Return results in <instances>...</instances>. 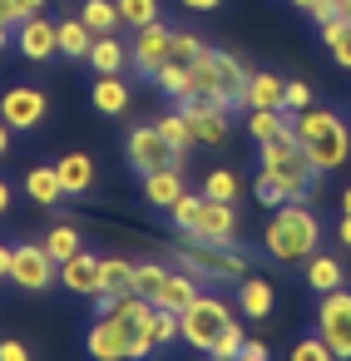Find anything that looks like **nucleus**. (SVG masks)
I'll use <instances>...</instances> for the list:
<instances>
[{"label":"nucleus","mask_w":351,"mask_h":361,"mask_svg":"<svg viewBox=\"0 0 351 361\" xmlns=\"http://www.w3.org/2000/svg\"><path fill=\"white\" fill-rule=\"evenodd\" d=\"M331 233H336V243H341V247H351V213H341V223H336Z\"/></svg>","instance_id":"nucleus-49"},{"label":"nucleus","mask_w":351,"mask_h":361,"mask_svg":"<svg viewBox=\"0 0 351 361\" xmlns=\"http://www.w3.org/2000/svg\"><path fill=\"white\" fill-rule=\"evenodd\" d=\"M242 346H247V331H242V326H238V317H233V322H228V326L218 331V341L208 346V356H223V361H238V356H242Z\"/></svg>","instance_id":"nucleus-38"},{"label":"nucleus","mask_w":351,"mask_h":361,"mask_svg":"<svg viewBox=\"0 0 351 361\" xmlns=\"http://www.w3.org/2000/svg\"><path fill=\"white\" fill-rule=\"evenodd\" d=\"M282 99H287V80H277L272 70L247 75V109H282Z\"/></svg>","instance_id":"nucleus-23"},{"label":"nucleus","mask_w":351,"mask_h":361,"mask_svg":"<svg viewBox=\"0 0 351 361\" xmlns=\"http://www.w3.org/2000/svg\"><path fill=\"white\" fill-rule=\"evenodd\" d=\"M326 55H331V65H336V70H351V25L326 45Z\"/></svg>","instance_id":"nucleus-43"},{"label":"nucleus","mask_w":351,"mask_h":361,"mask_svg":"<svg viewBox=\"0 0 351 361\" xmlns=\"http://www.w3.org/2000/svg\"><path fill=\"white\" fill-rule=\"evenodd\" d=\"M55 173H60V183H65L70 198H90V188H94V159L90 154H80V149L60 154L55 159Z\"/></svg>","instance_id":"nucleus-17"},{"label":"nucleus","mask_w":351,"mask_h":361,"mask_svg":"<svg viewBox=\"0 0 351 361\" xmlns=\"http://www.w3.org/2000/svg\"><path fill=\"white\" fill-rule=\"evenodd\" d=\"M238 361H267V346H262V341H247V346H242V356H238Z\"/></svg>","instance_id":"nucleus-48"},{"label":"nucleus","mask_w":351,"mask_h":361,"mask_svg":"<svg viewBox=\"0 0 351 361\" xmlns=\"http://www.w3.org/2000/svg\"><path fill=\"white\" fill-rule=\"evenodd\" d=\"M336 11H341V20L351 25V0H336Z\"/></svg>","instance_id":"nucleus-52"},{"label":"nucleus","mask_w":351,"mask_h":361,"mask_svg":"<svg viewBox=\"0 0 351 361\" xmlns=\"http://www.w3.org/2000/svg\"><path fill=\"white\" fill-rule=\"evenodd\" d=\"M252 193H257L262 208H282V203H287V188H282L272 173H262V169H257V178H252Z\"/></svg>","instance_id":"nucleus-41"},{"label":"nucleus","mask_w":351,"mask_h":361,"mask_svg":"<svg viewBox=\"0 0 351 361\" xmlns=\"http://www.w3.org/2000/svg\"><path fill=\"white\" fill-rule=\"evenodd\" d=\"M198 292H203V282H198L193 272H183V267L173 272V267H168V287H164L159 307H173V312H183V307H188V302H193Z\"/></svg>","instance_id":"nucleus-30"},{"label":"nucleus","mask_w":351,"mask_h":361,"mask_svg":"<svg viewBox=\"0 0 351 361\" xmlns=\"http://www.w3.org/2000/svg\"><path fill=\"white\" fill-rule=\"evenodd\" d=\"M60 25V55L65 60H90V45H94V30L75 16V20H55Z\"/></svg>","instance_id":"nucleus-26"},{"label":"nucleus","mask_w":351,"mask_h":361,"mask_svg":"<svg viewBox=\"0 0 351 361\" xmlns=\"http://www.w3.org/2000/svg\"><path fill=\"white\" fill-rule=\"evenodd\" d=\"M341 213H351V188H341Z\"/></svg>","instance_id":"nucleus-53"},{"label":"nucleus","mask_w":351,"mask_h":361,"mask_svg":"<svg viewBox=\"0 0 351 361\" xmlns=\"http://www.w3.org/2000/svg\"><path fill=\"white\" fill-rule=\"evenodd\" d=\"M198 243H238L242 238V223H238V203H218V198H203V223L193 233Z\"/></svg>","instance_id":"nucleus-15"},{"label":"nucleus","mask_w":351,"mask_h":361,"mask_svg":"<svg viewBox=\"0 0 351 361\" xmlns=\"http://www.w3.org/2000/svg\"><path fill=\"white\" fill-rule=\"evenodd\" d=\"M11 134H16V129H11L6 119H0V159H6V154H11Z\"/></svg>","instance_id":"nucleus-51"},{"label":"nucleus","mask_w":351,"mask_h":361,"mask_svg":"<svg viewBox=\"0 0 351 361\" xmlns=\"http://www.w3.org/2000/svg\"><path fill=\"white\" fill-rule=\"evenodd\" d=\"M297 139H302V149H307V159H312V169L326 178V173H336L346 159H351V129H346V119L336 114V109H297Z\"/></svg>","instance_id":"nucleus-2"},{"label":"nucleus","mask_w":351,"mask_h":361,"mask_svg":"<svg viewBox=\"0 0 351 361\" xmlns=\"http://www.w3.org/2000/svg\"><path fill=\"white\" fill-rule=\"evenodd\" d=\"M173 109L188 119V129H193V144H223V139H228V114H223V109H213L203 94H183Z\"/></svg>","instance_id":"nucleus-13"},{"label":"nucleus","mask_w":351,"mask_h":361,"mask_svg":"<svg viewBox=\"0 0 351 361\" xmlns=\"http://www.w3.org/2000/svg\"><path fill=\"white\" fill-rule=\"evenodd\" d=\"M302 282H307L316 297H321V292H336V287H346V262L331 257V252H312L307 267H302Z\"/></svg>","instance_id":"nucleus-19"},{"label":"nucleus","mask_w":351,"mask_h":361,"mask_svg":"<svg viewBox=\"0 0 351 361\" xmlns=\"http://www.w3.org/2000/svg\"><path fill=\"white\" fill-rule=\"evenodd\" d=\"M272 307H277V292H272V282L247 272V277L238 282V312H247L252 322H262V317H272Z\"/></svg>","instance_id":"nucleus-22"},{"label":"nucleus","mask_w":351,"mask_h":361,"mask_svg":"<svg viewBox=\"0 0 351 361\" xmlns=\"http://www.w3.org/2000/svg\"><path fill=\"white\" fill-rule=\"evenodd\" d=\"M149 331H154V341H159V351H168L173 341H183V322H178V312H173V307H159V302H154V317H149Z\"/></svg>","instance_id":"nucleus-33"},{"label":"nucleus","mask_w":351,"mask_h":361,"mask_svg":"<svg viewBox=\"0 0 351 361\" xmlns=\"http://www.w3.org/2000/svg\"><path fill=\"white\" fill-rule=\"evenodd\" d=\"M90 109H99V114H124L129 109V85L119 80V75H99L94 85H90Z\"/></svg>","instance_id":"nucleus-24"},{"label":"nucleus","mask_w":351,"mask_h":361,"mask_svg":"<svg viewBox=\"0 0 351 361\" xmlns=\"http://www.w3.org/2000/svg\"><path fill=\"white\" fill-rule=\"evenodd\" d=\"M124 164L144 178V173H159V169L183 164V154L159 134V124H134V129L124 134Z\"/></svg>","instance_id":"nucleus-6"},{"label":"nucleus","mask_w":351,"mask_h":361,"mask_svg":"<svg viewBox=\"0 0 351 361\" xmlns=\"http://www.w3.org/2000/svg\"><path fill=\"white\" fill-rule=\"evenodd\" d=\"M159 134H164L178 154H188V149H193V129H188V119H183L178 109H173V114H159Z\"/></svg>","instance_id":"nucleus-40"},{"label":"nucleus","mask_w":351,"mask_h":361,"mask_svg":"<svg viewBox=\"0 0 351 361\" xmlns=\"http://www.w3.org/2000/svg\"><path fill=\"white\" fill-rule=\"evenodd\" d=\"M282 109H312V90L302 85V80H287V99H282Z\"/></svg>","instance_id":"nucleus-44"},{"label":"nucleus","mask_w":351,"mask_h":361,"mask_svg":"<svg viewBox=\"0 0 351 361\" xmlns=\"http://www.w3.org/2000/svg\"><path fill=\"white\" fill-rule=\"evenodd\" d=\"M6 45H11V35H6V25H0V50H6Z\"/></svg>","instance_id":"nucleus-56"},{"label":"nucleus","mask_w":351,"mask_h":361,"mask_svg":"<svg viewBox=\"0 0 351 361\" xmlns=\"http://www.w3.org/2000/svg\"><path fill=\"white\" fill-rule=\"evenodd\" d=\"M0 119H6L16 134H35L50 119V94L40 85H11L0 94Z\"/></svg>","instance_id":"nucleus-10"},{"label":"nucleus","mask_w":351,"mask_h":361,"mask_svg":"<svg viewBox=\"0 0 351 361\" xmlns=\"http://www.w3.org/2000/svg\"><path fill=\"white\" fill-rule=\"evenodd\" d=\"M129 341H134V326H124L119 317H94L85 331L90 361H129Z\"/></svg>","instance_id":"nucleus-11"},{"label":"nucleus","mask_w":351,"mask_h":361,"mask_svg":"<svg viewBox=\"0 0 351 361\" xmlns=\"http://www.w3.org/2000/svg\"><path fill=\"white\" fill-rule=\"evenodd\" d=\"M60 282V262L40 247V243H11V287L40 297Z\"/></svg>","instance_id":"nucleus-7"},{"label":"nucleus","mask_w":351,"mask_h":361,"mask_svg":"<svg viewBox=\"0 0 351 361\" xmlns=\"http://www.w3.org/2000/svg\"><path fill=\"white\" fill-rule=\"evenodd\" d=\"M168 257L183 272H193L198 282H208V287L242 282L247 267H252V252H242V243H198V238H183V243H173Z\"/></svg>","instance_id":"nucleus-3"},{"label":"nucleus","mask_w":351,"mask_h":361,"mask_svg":"<svg viewBox=\"0 0 351 361\" xmlns=\"http://www.w3.org/2000/svg\"><path fill=\"white\" fill-rule=\"evenodd\" d=\"M316 247H321V223H316L312 203H282V208H272V218L262 228V252L272 262L292 267V262H307Z\"/></svg>","instance_id":"nucleus-1"},{"label":"nucleus","mask_w":351,"mask_h":361,"mask_svg":"<svg viewBox=\"0 0 351 361\" xmlns=\"http://www.w3.org/2000/svg\"><path fill=\"white\" fill-rule=\"evenodd\" d=\"M60 287L94 302V297H99V257L85 252V247H80L75 257H65V262H60Z\"/></svg>","instance_id":"nucleus-16"},{"label":"nucleus","mask_w":351,"mask_h":361,"mask_svg":"<svg viewBox=\"0 0 351 361\" xmlns=\"http://www.w3.org/2000/svg\"><path fill=\"white\" fill-rule=\"evenodd\" d=\"M114 6H119V20H124L129 30H144V25L164 20V16H159V0H114Z\"/></svg>","instance_id":"nucleus-36"},{"label":"nucleus","mask_w":351,"mask_h":361,"mask_svg":"<svg viewBox=\"0 0 351 361\" xmlns=\"http://www.w3.org/2000/svg\"><path fill=\"white\" fill-rule=\"evenodd\" d=\"M0 6H6L11 25H20V20H30V16H40V11H45V0H0Z\"/></svg>","instance_id":"nucleus-42"},{"label":"nucleus","mask_w":351,"mask_h":361,"mask_svg":"<svg viewBox=\"0 0 351 361\" xmlns=\"http://www.w3.org/2000/svg\"><path fill=\"white\" fill-rule=\"evenodd\" d=\"M178 322H183V341H188L193 351L208 356V346L218 341V331L233 322V307H228L218 292H198V297L178 312Z\"/></svg>","instance_id":"nucleus-5"},{"label":"nucleus","mask_w":351,"mask_h":361,"mask_svg":"<svg viewBox=\"0 0 351 361\" xmlns=\"http://www.w3.org/2000/svg\"><path fill=\"white\" fill-rule=\"evenodd\" d=\"M183 193H188V183H183L178 164H173V169H159V173H144V203H149V208L168 213Z\"/></svg>","instance_id":"nucleus-18"},{"label":"nucleus","mask_w":351,"mask_h":361,"mask_svg":"<svg viewBox=\"0 0 351 361\" xmlns=\"http://www.w3.org/2000/svg\"><path fill=\"white\" fill-rule=\"evenodd\" d=\"M164 287H168V267H164V262H134V272H129V292L159 302Z\"/></svg>","instance_id":"nucleus-27"},{"label":"nucleus","mask_w":351,"mask_h":361,"mask_svg":"<svg viewBox=\"0 0 351 361\" xmlns=\"http://www.w3.org/2000/svg\"><path fill=\"white\" fill-rule=\"evenodd\" d=\"M154 90H159L168 104H178L183 94H193V70H183V65H173V60H168V65L154 75Z\"/></svg>","instance_id":"nucleus-31"},{"label":"nucleus","mask_w":351,"mask_h":361,"mask_svg":"<svg viewBox=\"0 0 351 361\" xmlns=\"http://www.w3.org/2000/svg\"><path fill=\"white\" fill-rule=\"evenodd\" d=\"M287 361H336V351L321 341V331L312 326V331H302L292 346H287Z\"/></svg>","instance_id":"nucleus-34"},{"label":"nucleus","mask_w":351,"mask_h":361,"mask_svg":"<svg viewBox=\"0 0 351 361\" xmlns=\"http://www.w3.org/2000/svg\"><path fill=\"white\" fill-rule=\"evenodd\" d=\"M247 134L257 144H267V139H297V114H287V109H247Z\"/></svg>","instance_id":"nucleus-20"},{"label":"nucleus","mask_w":351,"mask_h":361,"mask_svg":"<svg viewBox=\"0 0 351 361\" xmlns=\"http://www.w3.org/2000/svg\"><path fill=\"white\" fill-rule=\"evenodd\" d=\"M11 208H16V188L0 178V218H11Z\"/></svg>","instance_id":"nucleus-46"},{"label":"nucleus","mask_w":351,"mask_h":361,"mask_svg":"<svg viewBox=\"0 0 351 361\" xmlns=\"http://www.w3.org/2000/svg\"><path fill=\"white\" fill-rule=\"evenodd\" d=\"M198 223H203V193H183V198L168 208V228H173L178 238H193Z\"/></svg>","instance_id":"nucleus-28"},{"label":"nucleus","mask_w":351,"mask_h":361,"mask_svg":"<svg viewBox=\"0 0 351 361\" xmlns=\"http://www.w3.org/2000/svg\"><path fill=\"white\" fill-rule=\"evenodd\" d=\"M25 198L30 203H40V208H55V203H65L70 193H65V183H60V173H55V164H35L30 173H25Z\"/></svg>","instance_id":"nucleus-21"},{"label":"nucleus","mask_w":351,"mask_h":361,"mask_svg":"<svg viewBox=\"0 0 351 361\" xmlns=\"http://www.w3.org/2000/svg\"><path fill=\"white\" fill-rule=\"evenodd\" d=\"M11 282V243H0V287Z\"/></svg>","instance_id":"nucleus-50"},{"label":"nucleus","mask_w":351,"mask_h":361,"mask_svg":"<svg viewBox=\"0 0 351 361\" xmlns=\"http://www.w3.org/2000/svg\"><path fill=\"white\" fill-rule=\"evenodd\" d=\"M321 341L336 351V361H351V287H336V292H321L316 297V322Z\"/></svg>","instance_id":"nucleus-9"},{"label":"nucleus","mask_w":351,"mask_h":361,"mask_svg":"<svg viewBox=\"0 0 351 361\" xmlns=\"http://www.w3.org/2000/svg\"><path fill=\"white\" fill-rule=\"evenodd\" d=\"M257 169L272 173V178L287 188V203H312L316 178H321V173L312 169L302 139H267V144H257Z\"/></svg>","instance_id":"nucleus-4"},{"label":"nucleus","mask_w":351,"mask_h":361,"mask_svg":"<svg viewBox=\"0 0 351 361\" xmlns=\"http://www.w3.org/2000/svg\"><path fill=\"white\" fill-rule=\"evenodd\" d=\"M208 55H213V70H218V109L223 114L247 109V65L228 50H213V45H208Z\"/></svg>","instance_id":"nucleus-12"},{"label":"nucleus","mask_w":351,"mask_h":361,"mask_svg":"<svg viewBox=\"0 0 351 361\" xmlns=\"http://www.w3.org/2000/svg\"><path fill=\"white\" fill-rule=\"evenodd\" d=\"M0 361H35L20 336H0Z\"/></svg>","instance_id":"nucleus-45"},{"label":"nucleus","mask_w":351,"mask_h":361,"mask_svg":"<svg viewBox=\"0 0 351 361\" xmlns=\"http://www.w3.org/2000/svg\"><path fill=\"white\" fill-rule=\"evenodd\" d=\"M129 257H99V292H129Z\"/></svg>","instance_id":"nucleus-37"},{"label":"nucleus","mask_w":351,"mask_h":361,"mask_svg":"<svg viewBox=\"0 0 351 361\" xmlns=\"http://www.w3.org/2000/svg\"><path fill=\"white\" fill-rule=\"evenodd\" d=\"M0 25H6V30H16V25H11V16H6V6H0Z\"/></svg>","instance_id":"nucleus-55"},{"label":"nucleus","mask_w":351,"mask_h":361,"mask_svg":"<svg viewBox=\"0 0 351 361\" xmlns=\"http://www.w3.org/2000/svg\"><path fill=\"white\" fill-rule=\"evenodd\" d=\"M80 20L94 30V35H114L124 20H119V6H114V0H85V6H80Z\"/></svg>","instance_id":"nucleus-32"},{"label":"nucleus","mask_w":351,"mask_h":361,"mask_svg":"<svg viewBox=\"0 0 351 361\" xmlns=\"http://www.w3.org/2000/svg\"><path fill=\"white\" fill-rule=\"evenodd\" d=\"M16 50L30 60V65H45L60 55V25H50L45 16H30L16 25Z\"/></svg>","instance_id":"nucleus-14"},{"label":"nucleus","mask_w":351,"mask_h":361,"mask_svg":"<svg viewBox=\"0 0 351 361\" xmlns=\"http://www.w3.org/2000/svg\"><path fill=\"white\" fill-rule=\"evenodd\" d=\"M173 30H178V25H168V20H154V25L134 30V40H129V70H134L139 80L154 85V75L173 60Z\"/></svg>","instance_id":"nucleus-8"},{"label":"nucleus","mask_w":351,"mask_h":361,"mask_svg":"<svg viewBox=\"0 0 351 361\" xmlns=\"http://www.w3.org/2000/svg\"><path fill=\"white\" fill-rule=\"evenodd\" d=\"M178 6H183V11H198V16H208V11H218V6H223V0H178Z\"/></svg>","instance_id":"nucleus-47"},{"label":"nucleus","mask_w":351,"mask_h":361,"mask_svg":"<svg viewBox=\"0 0 351 361\" xmlns=\"http://www.w3.org/2000/svg\"><path fill=\"white\" fill-rule=\"evenodd\" d=\"M203 198H218V203H238V193H242V183H238V173L233 169H213L208 178H203V188H198Z\"/></svg>","instance_id":"nucleus-35"},{"label":"nucleus","mask_w":351,"mask_h":361,"mask_svg":"<svg viewBox=\"0 0 351 361\" xmlns=\"http://www.w3.org/2000/svg\"><path fill=\"white\" fill-rule=\"evenodd\" d=\"M40 247H45L55 262H65V257H75L85 243H80V228H75V223H55V228L40 233Z\"/></svg>","instance_id":"nucleus-29"},{"label":"nucleus","mask_w":351,"mask_h":361,"mask_svg":"<svg viewBox=\"0 0 351 361\" xmlns=\"http://www.w3.org/2000/svg\"><path fill=\"white\" fill-rule=\"evenodd\" d=\"M94 75H119L124 65H129V50H124V40L119 35H94V45H90V60H85Z\"/></svg>","instance_id":"nucleus-25"},{"label":"nucleus","mask_w":351,"mask_h":361,"mask_svg":"<svg viewBox=\"0 0 351 361\" xmlns=\"http://www.w3.org/2000/svg\"><path fill=\"white\" fill-rule=\"evenodd\" d=\"M203 50H208V45H203V40H198L193 30H183V25L173 30V65H183V70H193V65L203 60Z\"/></svg>","instance_id":"nucleus-39"},{"label":"nucleus","mask_w":351,"mask_h":361,"mask_svg":"<svg viewBox=\"0 0 351 361\" xmlns=\"http://www.w3.org/2000/svg\"><path fill=\"white\" fill-rule=\"evenodd\" d=\"M292 6H297V11H307V16H312V6H316V0H292Z\"/></svg>","instance_id":"nucleus-54"},{"label":"nucleus","mask_w":351,"mask_h":361,"mask_svg":"<svg viewBox=\"0 0 351 361\" xmlns=\"http://www.w3.org/2000/svg\"><path fill=\"white\" fill-rule=\"evenodd\" d=\"M208 361H223V356H208Z\"/></svg>","instance_id":"nucleus-57"}]
</instances>
